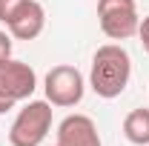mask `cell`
<instances>
[{
  "instance_id": "8fae6325",
  "label": "cell",
  "mask_w": 149,
  "mask_h": 146,
  "mask_svg": "<svg viewBox=\"0 0 149 146\" xmlns=\"http://www.w3.org/2000/svg\"><path fill=\"white\" fill-rule=\"evenodd\" d=\"M138 37H141V43H143V52L149 55V15H146V17H141V26H138Z\"/></svg>"
},
{
  "instance_id": "3957f363",
  "label": "cell",
  "mask_w": 149,
  "mask_h": 146,
  "mask_svg": "<svg viewBox=\"0 0 149 146\" xmlns=\"http://www.w3.org/2000/svg\"><path fill=\"white\" fill-rule=\"evenodd\" d=\"M43 92H46V100L52 106H60V109H72L83 100V92H86V80L77 66H69V63H60V66H52L46 72V80H43Z\"/></svg>"
},
{
  "instance_id": "9c48e42d",
  "label": "cell",
  "mask_w": 149,
  "mask_h": 146,
  "mask_svg": "<svg viewBox=\"0 0 149 146\" xmlns=\"http://www.w3.org/2000/svg\"><path fill=\"white\" fill-rule=\"evenodd\" d=\"M23 0H0V23H9V17L17 12V6Z\"/></svg>"
},
{
  "instance_id": "277c9868",
  "label": "cell",
  "mask_w": 149,
  "mask_h": 146,
  "mask_svg": "<svg viewBox=\"0 0 149 146\" xmlns=\"http://www.w3.org/2000/svg\"><path fill=\"white\" fill-rule=\"evenodd\" d=\"M97 23L109 40H129L138 35L141 15L135 0H97Z\"/></svg>"
},
{
  "instance_id": "6da1fadb",
  "label": "cell",
  "mask_w": 149,
  "mask_h": 146,
  "mask_svg": "<svg viewBox=\"0 0 149 146\" xmlns=\"http://www.w3.org/2000/svg\"><path fill=\"white\" fill-rule=\"evenodd\" d=\"M132 77V57L120 43H103L97 46L89 69V86L97 97L112 100L123 95Z\"/></svg>"
},
{
  "instance_id": "5b68a950",
  "label": "cell",
  "mask_w": 149,
  "mask_h": 146,
  "mask_svg": "<svg viewBox=\"0 0 149 146\" xmlns=\"http://www.w3.org/2000/svg\"><path fill=\"white\" fill-rule=\"evenodd\" d=\"M37 89V74L35 69L29 66V63H23V60H6V63H0V92L9 97V100H29Z\"/></svg>"
},
{
  "instance_id": "8992f818",
  "label": "cell",
  "mask_w": 149,
  "mask_h": 146,
  "mask_svg": "<svg viewBox=\"0 0 149 146\" xmlns=\"http://www.w3.org/2000/svg\"><path fill=\"white\" fill-rule=\"evenodd\" d=\"M6 29H9V35L15 40H35V37H40L43 29H46V9H43V3L23 0L17 6V12L9 17Z\"/></svg>"
},
{
  "instance_id": "52a82bcc",
  "label": "cell",
  "mask_w": 149,
  "mask_h": 146,
  "mask_svg": "<svg viewBox=\"0 0 149 146\" xmlns=\"http://www.w3.org/2000/svg\"><path fill=\"white\" fill-rule=\"evenodd\" d=\"M55 146H100L97 126L89 115H69L57 126V143Z\"/></svg>"
},
{
  "instance_id": "ba28073f",
  "label": "cell",
  "mask_w": 149,
  "mask_h": 146,
  "mask_svg": "<svg viewBox=\"0 0 149 146\" xmlns=\"http://www.w3.org/2000/svg\"><path fill=\"white\" fill-rule=\"evenodd\" d=\"M123 135L135 146H149V109H132L123 117Z\"/></svg>"
},
{
  "instance_id": "7c38bea8",
  "label": "cell",
  "mask_w": 149,
  "mask_h": 146,
  "mask_svg": "<svg viewBox=\"0 0 149 146\" xmlns=\"http://www.w3.org/2000/svg\"><path fill=\"white\" fill-rule=\"evenodd\" d=\"M9 109H15V100H9V97L0 92V115H6Z\"/></svg>"
},
{
  "instance_id": "7a4b0ae2",
  "label": "cell",
  "mask_w": 149,
  "mask_h": 146,
  "mask_svg": "<svg viewBox=\"0 0 149 146\" xmlns=\"http://www.w3.org/2000/svg\"><path fill=\"white\" fill-rule=\"evenodd\" d=\"M52 129V103L49 100H29L17 112L15 123L9 129L12 146H40Z\"/></svg>"
},
{
  "instance_id": "30bf717a",
  "label": "cell",
  "mask_w": 149,
  "mask_h": 146,
  "mask_svg": "<svg viewBox=\"0 0 149 146\" xmlns=\"http://www.w3.org/2000/svg\"><path fill=\"white\" fill-rule=\"evenodd\" d=\"M12 57V35L0 29V63H6Z\"/></svg>"
}]
</instances>
